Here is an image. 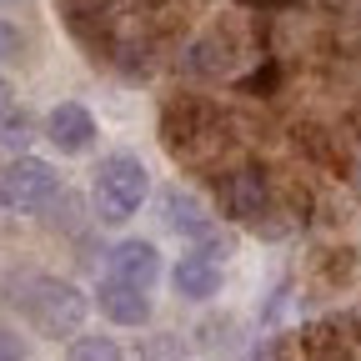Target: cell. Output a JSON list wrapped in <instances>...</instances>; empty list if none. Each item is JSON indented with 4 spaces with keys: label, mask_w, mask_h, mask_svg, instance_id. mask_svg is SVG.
I'll return each instance as SVG.
<instances>
[{
    "label": "cell",
    "mask_w": 361,
    "mask_h": 361,
    "mask_svg": "<svg viewBox=\"0 0 361 361\" xmlns=\"http://www.w3.org/2000/svg\"><path fill=\"white\" fill-rule=\"evenodd\" d=\"M16 306L25 311V322H30L40 336L66 341V336H75V331L85 326L90 296H85L75 281H66V276H25Z\"/></svg>",
    "instance_id": "obj_1"
},
{
    "label": "cell",
    "mask_w": 361,
    "mask_h": 361,
    "mask_svg": "<svg viewBox=\"0 0 361 361\" xmlns=\"http://www.w3.org/2000/svg\"><path fill=\"white\" fill-rule=\"evenodd\" d=\"M151 196V171L141 156L116 151L96 166V180H90V206H96V221L106 226H126L135 211Z\"/></svg>",
    "instance_id": "obj_2"
},
{
    "label": "cell",
    "mask_w": 361,
    "mask_h": 361,
    "mask_svg": "<svg viewBox=\"0 0 361 361\" xmlns=\"http://www.w3.org/2000/svg\"><path fill=\"white\" fill-rule=\"evenodd\" d=\"M56 191H61V176L40 156H16V161H6V171H0V206L6 211H20V216L45 211L56 201Z\"/></svg>",
    "instance_id": "obj_3"
},
{
    "label": "cell",
    "mask_w": 361,
    "mask_h": 361,
    "mask_svg": "<svg viewBox=\"0 0 361 361\" xmlns=\"http://www.w3.org/2000/svg\"><path fill=\"white\" fill-rule=\"evenodd\" d=\"M171 286H176V296H180V301H211V296H221V286H226L221 246L211 241V246L186 251V256L171 266Z\"/></svg>",
    "instance_id": "obj_4"
},
{
    "label": "cell",
    "mask_w": 361,
    "mask_h": 361,
    "mask_svg": "<svg viewBox=\"0 0 361 361\" xmlns=\"http://www.w3.org/2000/svg\"><path fill=\"white\" fill-rule=\"evenodd\" d=\"M96 135H101V126L90 116V106H80V101H61V106H51V116H45V141H51L61 156H85L96 146Z\"/></svg>",
    "instance_id": "obj_5"
},
{
    "label": "cell",
    "mask_w": 361,
    "mask_h": 361,
    "mask_svg": "<svg viewBox=\"0 0 361 361\" xmlns=\"http://www.w3.org/2000/svg\"><path fill=\"white\" fill-rule=\"evenodd\" d=\"M106 276L151 291V286L161 281V251H156V241H146V236H126V241H116V246L106 251Z\"/></svg>",
    "instance_id": "obj_6"
},
{
    "label": "cell",
    "mask_w": 361,
    "mask_h": 361,
    "mask_svg": "<svg viewBox=\"0 0 361 361\" xmlns=\"http://www.w3.org/2000/svg\"><path fill=\"white\" fill-rule=\"evenodd\" d=\"M96 311L106 316L111 326H146V322H151V291L106 276V281L96 286Z\"/></svg>",
    "instance_id": "obj_7"
},
{
    "label": "cell",
    "mask_w": 361,
    "mask_h": 361,
    "mask_svg": "<svg viewBox=\"0 0 361 361\" xmlns=\"http://www.w3.org/2000/svg\"><path fill=\"white\" fill-rule=\"evenodd\" d=\"M221 201H226V211H231L236 221H256V216L271 206V186H266V176H261L256 166H241V171L226 176Z\"/></svg>",
    "instance_id": "obj_8"
},
{
    "label": "cell",
    "mask_w": 361,
    "mask_h": 361,
    "mask_svg": "<svg viewBox=\"0 0 361 361\" xmlns=\"http://www.w3.org/2000/svg\"><path fill=\"white\" fill-rule=\"evenodd\" d=\"M161 221L176 236H186V241H206L211 236V216H206V206L191 191H166L161 196Z\"/></svg>",
    "instance_id": "obj_9"
},
{
    "label": "cell",
    "mask_w": 361,
    "mask_h": 361,
    "mask_svg": "<svg viewBox=\"0 0 361 361\" xmlns=\"http://www.w3.org/2000/svg\"><path fill=\"white\" fill-rule=\"evenodd\" d=\"M30 141H35V121H30V111L16 106V101H0V146L20 151V146H30Z\"/></svg>",
    "instance_id": "obj_10"
},
{
    "label": "cell",
    "mask_w": 361,
    "mask_h": 361,
    "mask_svg": "<svg viewBox=\"0 0 361 361\" xmlns=\"http://www.w3.org/2000/svg\"><path fill=\"white\" fill-rule=\"evenodd\" d=\"M66 361H126V356H121V346H116L111 336H80V331H75Z\"/></svg>",
    "instance_id": "obj_11"
},
{
    "label": "cell",
    "mask_w": 361,
    "mask_h": 361,
    "mask_svg": "<svg viewBox=\"0 0 361 361\" xmlns=\"http://www.w3.org/2000/svg\"><path fill=\"white\" fill-rule=\"evenodd\" d=\"M25 356H30L25 336H20V331H11V326H0V361H25Z\"/></svg>",
    "instance_id": "obj_12"
},
{
    "label": "cell",
    "mask_w": 361,
    "mask_h": 361,
    "mask_svg": "<svg viewBox=\"0 0 361 361\" xmlns=\"http://www.w3.org/2000/svg\"><path fill=\"white\" fill-rule=\"evenodd\" d=\"M25 51V35L11 25V20H0V61H16Z\"/></svg>",
    "instance_id": "obj_13"
},
{
    "label": "cell",
    "mask_w": 361,
    "mask_h": 361,
    "mask_svg": "<svg viewBox=\"0 0 361 361\" xmlns=\"http://www.w3.org/2000/svg\"><path fill=\"white\" fill-rule=\"evenodd\" d=\"M0 101H11V80L6 75H0Z\"/></svg>",
    "instance_id": "obj_14"
},
{
    "label": "cell",
    "mask_w": 361,
    "mask_h": 361,
    "mask_svg": "<svg viewBox=\"0 0 361 361\" xmlns=\"http://www.w3.org/2000/svg\"><path fill=\"white\" fill-rule=\"evenodd\" d=\"M0 6H16V0H0Z\"/></svg>",
    "instance_id": "obj_15"
}]
</instances>
